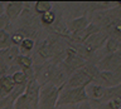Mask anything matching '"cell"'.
<instances>
[{
	"instance_id": "obj_1",
	"label": "cell",
	"mask_w": 121,
	"mask_h": 109,
	"mask_svg": "<svg viewBox=\"0 0 121 109\" xmlns=\"http://www.w3.org/2000/svg\"><path fill=\"white\" fill-rule=\"evenodd\" d=\"M97 68L93 65H83L81 69H78L69 77L66 82L64 86L66 88H79V86H87L91 84V82L97 77L98 74Z\"/></svg>"
},
{
	"instance_id": "obj_2",
	"label": "cell",
	"mask_w": 121,
	"mask_h": 109,
	"mask_svg": "<svg viewBox=\"0 0 121 109\" xmlns=\"http://www.w3.org/2000/svg\"><path fill=\"white\" fill-rule=\"evenodd\" d=\"M62 88L63 86H58L52 83H45V84L40 85L38 109H56Z\"/></svg>"
},
{
	"instance_id": "obj_3",
	"label": "cell",
	"mask_w": 121,
	"mask_h": 109,
	"mask_svg": "<svg viewBox=\"0 0 121 109\" xmlns=\"http://www.w3.org/2000/svg\"><path fill=\"white\" fill-rule=\"evenodd\" d=\"M87 100H88V95L86 92V86H79V88H66V86H63L59 93L57 107L85 103Z\"/></svg>"
},
{
	"instance_id": "obj_4",
	"label": "cell",
	"mask_w": 121,
	"mask_h": 109,
	"mask_svg": "<svg viewBox=\"0 0 121 109\" xmlns=\"http://www.w3.org/2000/svg\"><path fill=\"white\" fill-rule=\"evenodd\" d=\"M39 90H40V84L38 83L37 79L33 78L30 80H28L24 95L28 99L32 109H38V104H39Z\"/></svg>"
},
{
	"instance_id": "obj_5",
	"label": "cell",
	"mask_w": 121,
	"mask_h": 109,
	"mask_svg": "<svg viewBox=\"0 0 121 109\" xmlns=\"http://www.w3.org/2000/svg\"><path fill=\"white\" fill-rule=\"evenodd\" d=\"M93 80H100L107 88H113L121 84V70L120 71H102L100 70ZM100 84V85H102Z\"/></svg>"
},
{
	"instance_id": "obj_6",
	"label": "cell",
	"mask_w": 121,
	"mask_h": 109,
	"mask_svg": "<svg viewBox=\"0 0 121 109\" xmlns=\"http://www.w3.org/2000/svg\"><path fill=\"white\" fill-rule=\"evenodd\" d=\"M101 69L102 71H120L121 70V55L117 53L106 56L101 62Z\"/></svg>"
},
{
	"instance_id": "obj_7",
	"label": "cell",
	"mask_w": 121,
	"mask_h": 109,
	"mask_svg": "<svg viewBox=\"0 0 121 109\" xmlns=\"http://www.w3.org/2000/svg\"><path fill=\"white\" fill-rule=\"evenodd\" d=\"M107 40V35L106 34H101L100 31L91 35L88 39H87L85 43H83V48L86 49V51H95L97 49H100L102 45L105 44V41Z\"/></svg>"
},
{
	"instance_id": "obj_8",
	"label": "cell",
	"mask_w": 121,
	"mask_h": 109,
	"mask_svg": "<svg viewBox=\"0 0 121 109\" xmlns=\"http://www.w3.org/2000/svg\"><path fill=\"white\" fill-rule=\"evenodd\" d=\"M23 9H24V4L22 1H10L6 5H4V14L6 15V18L10 21H13L17 18H19Z\"/></svg>"
},
{
	"instance_id": "obj_9",
	"label": "cell",
	"mask_w": 121,
	"mask_h": 109,
	"mask_svg": "<svg viewBox=\"0 0 121 109\" xmlns=\"http://www.w3.org/2000/svg\"><path fill=\"white\" fill-rule=\"evenodd\" d=\"M98 31H100L98 26L93 25V24H90L86 29L81 30V31L72 33L71 39L73 40V41H76V43H85V41L88 39L91 35H93V34H96V33H98Z\"/></svg>"
},
{
	"instance_id": "obj_10",
	"label": "cell",
	"mask_w": 121,
	"mask_h": 109,
	"mask_svg": "<svg viewBox=\"0 0 121 109\" xmlns=\"http://www.w3.org/2000/svg\"><path fill=\"white\" fill-rule=\"evenodd\" d=\"M20 55V51H19V47H15V45H11L8 49H4L1 51V56L0 59H3L9 66H11L13 64H15L18 56Z\"/></svg>"
},
{
	"instance_id": "obj_11",
	"label": "cell",
	"mask_w": 121,
	"mask_h": 109,
	"mask_svg": "<svg viewBox=\"0 0 121 109\" xmlns=\"http://www.w3.org/2000/svg\"><path fill=\"white\" fill-rule=\"evenodd\" d=\"M15 88V84L13 82L10 75H5L0 79V99L8 97L9 94L14 90Z\"/></svg>"
},
{
	"instance_id": "obj_12",
	"label": "cell",
	"mask_w": 121,
	"mask_h": 109,
	"mask_svg": "<svg viewBox=\"0 0 121 109\" xmlns=\"http://www.w3.org/2000/svg\"><path fill=\"white\" fill-rule=\"evenodd\" d=\"M88 25H90V23L87 20V18L81 16V18H77V19H74V20H72L69 23V29L68 30L72 33H77V31H81V30L86 29Z\"/></svg>"
},
{
	"instance_id": "obj_13",
	"label": "cell",
	"mask_w": 121,
	"mask_h": 109,
	"mask_svg": "<svg viewBox=\"0 0 121 109\" xmlns=\"http://www.w3.org/2000/svg\"><path fill=\"white\" fill-rule=\"evenodd\" d=\"M87 86H90L88 99H90V98H92L93 100H101V99H104L106 89L102 85H100V84H88Z\"/></svg>"
},
{
	"instance_id": "obj_14",
	"label": "cell",
	"mask_w": 121,
	"mask_h": 109,
	"mask_svg": "<svg viewBox=\"0 0 121 109\" xmlns=\"http://www.w3.org/2000/svg\"><path fill=\"white\" fill-rule=\"evenodd\" d=\"M15 64H18V65L22 68L20 70L28 71V70L32 69L33 62H32V59H30L29 56H26V55H19L18 59H17V62H15Z\"/></svg>"
},
{
	"instance_id": "obj_15",
	"label": "cell",
	"mask_w": 121,
	"mask_h": 109,
	"mask_svg": "<svg viewBox=\"0 0 121 109\" xmlns=\"http://www.w3.org/2000/svg\"><path fill=\"white\" fill-rule=\"evenodd\" d=\"M11 79H13L15 85H23V84H26V83H28V75H26V73L23 70L15 71V73L11 75Z\"/></svg>"
},
{
	"instance_id": "obj_16",
	"label": "cell",
	"mask_w": 121,
	"mask_h": 109,
	"mask_svg": "<svg viewBox=\"0 0 121 109\" xmlns=\"http://www.w3.org/2000/svg\"><path fill=\"white\" fill-rule=\"evenodd\" d=\"M52 3L51 1H37L34 4V10L38 14H44L47 11H52Z\"/></svg>"
},
{
	"instance_id": "obj_17",
	"label": "cell",
	"mask_w": 121,
	"mask_h": 109,
	"mask_svg": "<svg viewBox=\"0 0 121 109\" xmlns=\"http://www.w3.org/2000/svg\"><path fill=\"white\" fill-rule=\"evenodd\" d=\"M11 47V40H10V35L6 30H0V50L8 49Z\"/></svg>"
},
{
	"instance_id": "obj_18",
	"label": "cell",
	"mask_w": 121,
	"mask_h": 109,
	"mask_svg": "<svg viewBox=\"0 0 121 109\" xmlns=\"http://www.w3.org/2000/svg\"><path fill=\"white\" fill-rule=\"evenodd\" d=\"M13 109H32V108H30V104H29L28 99L25 98V95H24V94H22V95L14 101Z\"/></svg>"
},
{
	"instance_id": "obj_19",
	"label": "cell",
	"mask_w": 121,
	"mask_h": 109,
	"mask_svg": "<svg viewBox=\"0 0 121 109\" xmlns=\"http://www.w3.org/2000/svg\"><path fill=\"white\" fill-rule=\"evenodd\" d=\"M40 20L44 25L51 26V25L54 24V21H56V14L53 13V11H47V13L40 15Z\"/></svg>"
},
{
	"instance_id": "obj_20",
	"label": "cell",
	"mask_w": 121,
	"mask_h": 109,
	"mask_svg": "<svg viewBox=\"0 0 121 109\" xmlns=\"http://www.w3.org/2000/svg\"><path fill=\"white\" fill-rule=\"evenodd\" d=\"M119 48H120V43L116 39H113V38L107 39V41H106V49H107L108 53L113 54V53L117 51V49H119Z\"/></svg>"
},
{
	"instance_id": "obj_21",
	"label": "cell",
	"mask_w": 121,
	"mask_h": 109,
	"mask_svg": "<svg viewBox=\"0 0 121 109\" xmlns=\"http://www.w3.org/2000/svg\"><path fill=\"white\" fill-rule=\"evenodd\" d=\"M20 48L25 51H30L34 48V40L32 38H24V40L20 43Z\"/></svg>"
},
{
	"instance_id": "obj_22",
	"label": "cell",
	"mask_w": 121,
	"mask_h": 109,
	"mask_svg": "<svg viewBox=\"0 0 121 109\" xmlns=\"http://www.w3.org/2000/svg\"><path fill=\"white\" fill-rule=\"evenodd\" d=\"M24 35H23L22 33H14L13 35L10 36V40H11V44L15 45V47H18V45H20V43L23 40H24Z\"/></svg>"
},
{
	"instance_id": "obj_23",
	"label": "cell",
	"mask_w": 121,
	"mask_h": 109,
	"mask_svg": "<svg viewBox=\"0 0 121 109\" xmlns=\"http://www.w3.org/2000/svg\"><path fill=\"white\" fill-rule=\"evenodd\" d=\"M108 109H120L121 108V98H111L107 103Z\"/></svg>"
},
{
	"instance_id": "obj_24",
	"label": "cell",
	"mask_w": 121,
	"mask_h": 109,
	"mask_svg": "<svg viewBox=\"0 0 121 109\" xmlns=\"http://www.w3.org/2000/svg\"><path fill=\"white\" fill-rule=\"evenodd\" d=\"M9 69H10V66L3 59H0V79L3 77H5V75H8V70Z\"/></svg>"
},
{
	"instance_id": "obj_25",
	"label": "cell",
	"mask_w": 121,
	"mask_h": 109,
	"mask_svg": "<svg viewBox=\"0 0 121 109\" xmlns=\"http://www.w3.org/2000/svg\"><path fill=\"white\" fill-rule=\"evenodd\" d=\"M10 24V20L6 18L5 14H3L1 16H0V30H5L8 26Z\"/></svg>"
},
{
	"instance_id": "obj_26",
	"label": "cell",
	"mask_w": 121,
	"mask_h": 109,
	"mask_svg": "<svg viewBox=\"0 0 121 109\" xmlns=\"http://www.w3.org/2000/svg\"><path fill=\"white\" fill-rule=\"evenodd\" d=\"M4 14V4L3 3H0V16Z\"/></svg>"
},
{
	"instance_id": "obj_27",
	"label": "cell",
	"mask_w": 121,
	"mask_h": 109,
	"mask_svg": "<svg viewBox=\"0 0 121 109\" xmlns=\"http://www.w3.org/2000/svg\"><path fill=\"white\" fill-rule=\"evenodd\" d=\"M85 109H92V108H91V107H90L88 104H86V108H85Z\"/></svg>"
},
{
	"instance_id": "obj_28",
	"label": "cell",
	"mask_w": 121,
	"mask_h": 109,
	"mask_svg": "<svg viewBox=\"0 0 121 109\" xmlns=\"http://www.w3.org/2000/svg\"><path fill=\"white\" fill-rule=\"evenodd\" d=\"M1 51H3V50H0V56H1Z\"/></svg>"
},
{
	"instance_id": "obj_29",
	"label": "cell",
	"mask_w": 121,
	"mask_h": 109,
	"mask_svg": "<svg viewBox=\"0 0 121 109\" xmlns=\"http://www.w3.org/2000/svg\"><path fill=\"white\" fill-rule=\"evenodd\" d=\"M120 109H121V108H120Z\"/></svg>"
}]
</instances>
